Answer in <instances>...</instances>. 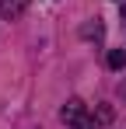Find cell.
I'll list each match as a JSON object with an SVG mask.
<instances>
[{
	"label": "cell",
	"instance_id": "1",
	"mask_svg": "<svg viewBox=\"0 0 126 129\" xmlns=\"http://www.w3.org/2000/svg\"><path fill=\"white\" fill-rule=\"evenodd\" d=\"M60 119L67 122V126H81V122H88V105H84L81 98H70V101L63 105Z\"/></svg>",
	"mask_w": 126,
	"mask_h": 129
},
{
	"label": "cell",
	"instance_id": "2",
	"mask_svg": "<svg viewBox=\"0 0 126 129\" xmlns=\"http://www.w3.org/2000/svg\"><path fill=\"white\" fill-rule=\"evenodd\" d=\"M28 0H4V18H21Z\"/></svg>",
	"mask_w": 126,
	"mask_h": 129
},
{
	"label": "cell",
	"instance_id": "3",
	"mask_svg": "<svg viewBox=\"0 0 126 129\" xmlns=\"http://www.w3.org/2000/svg\"><path fill=\"white\" fill-rule=\"evenodd\" d=\"M109 66H112V70H123L126 66V52L123 49H112V52H109Z\"/></svg>",
	"mask_w": 126,
	"mask_h": 129
},
{
	"label": "cell",
	"instance_id": "4",
	"mask_svg": "<svg viewBox=\"0 0 126 129\" xmlns=\"http://www.w3.org/2000/svg\"><path fill=\"white\" fill-rule=\"evenodd\" d=\"M77 129H95V122H91V119H88V122H81V126Z\"/></svg>",
	"mask_w": 126,
	"mask_h": 129
},
{
	"label": "cell",
	"instance_id": "5",
	"mask_svg": "<svg viewBox=\"0 0 126 129\" xmlns=\"http://www.w3.org/2000/svg\"><path fill=\"white\" fill-rule=\"evenodd\" d=\"M123 24H126V0H123Z\"/></svg>",
	"mask_w": 126,
	"mask_h": 129
}]
</instances>
